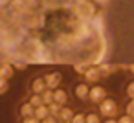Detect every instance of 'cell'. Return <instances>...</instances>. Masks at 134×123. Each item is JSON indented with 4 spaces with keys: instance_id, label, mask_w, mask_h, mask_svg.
Returning a JSON list of instances; mask_svg holds the SVG:
<instances>
[{
    "instance_id": "obj_1",
    "label": "cell",
    "mask_w": 134,
    "mask_h": 123,
    "mask_svg": "<svg viewBox=\"0 0 134 123\" xmlns=\"http://www.w3.org/2000/svg\"><path fill=\"white\" fill-rule=\"evenodd\" d=\"M20 46V35L11 28H0V52L9 55L15 53Z\"/></svg>"
},
{
    "instance_id": "obj_2",
    "label": "cell",
    "mask_w": 134,
    "mask_h": 123,
    "mask_svg": "<svg viewBox=\"0 0 134 123\" xmlns=\"http://www.w3.org/2000/svg\"><path fill=\"white\" fill-rule=\"evenodd\" d=\"M74 13L77 15V19L81 20H92L97 13H96V8L90 0H77L75 6H74Z\"/></svg>"
},
{
    "instance_id": "obj_3",
    "label": "cell",
    "mask_w": 134,
    "mask_h": 123,
    "mask_svg": "<svg viewBox=\"0 0 134 123\" xmlns=\"http://www.w3.org/2000/svg\"><path fill=\"white\" fill-rule=\"evenodd\" d=\"M99 112H101V116H105V118H114L116 114H118V103L114 101V99H103L101 103H99Z\"/></svg>"
},
{
    "instance_id": "obj_4",
    "label": "cell",
    "mask_w": 134,
    "mask_h": 123,
    "mask_svg": "<svg viewBox=\"0 0 134 123\" xmlns=\"http://www.w3.org/2000/svg\"><path fill=\"white\" fill-rule=\"evenodd\" d=\"M61 81H63V75H61L59 72H52V74L44 75V83H46V88H50V90H55V88H59Z\"/></svg>"
},
{
    "instance_id": "obj_5",
    "label": "cell",
    "mask_w": 134,
    "mask_h": 123,
    "mask_svg": "<svg viewBox=\"0 0 134 123\" xmlns=\"http://www.w3.org/2000/svg\"><path fill=\"white\" fill-rule=\"evenodd\" d=\"M88 97H90V101H92V103H101L103 99H107V90H105L103 86L96 85L94 88H90Z\"/></svg>"
},
{
    "instance_id": "obj_6",
    "label": "cell",
    "mask_w": 134,
    "mask_h": 123,
    "mask_svg": "<svg viewBox=\"0 0 134 123\" xmlns=\"http://www.w3.org/2000/svg\"><path fill=\"white\" fill-rule=\"evenodd\" d=\"M83 75H85V79H86L88 83H97V81L101 79V74H99V68H97V66H90Z\"/></svg>"
},
{
    "instance_id": "obj_7",
    "label": "cell",
    "mask_w": 134,
    "mask_h": 123,
    "mask_svg": "<svg viewBox=\"0 0 134 123\" xmlns=\"http://www.w3.org/2000/svg\"><path fill=\"white\" fill-rule=\"evenodd\" d=\"M68 101V96H66V92L63 90V88H55L53 90V103H57V105H64Z\"/></svg>"
},
{
    "instance_id": "obj_8",
    "label": "cell",
    "mask_w": 134,
    "mask_h": 123,
    "mask_svg": "<svg viewBox=\"0 0 134 123\" xmlns=\"http://www.w3.org/2000/svg\"><path fill=\"white\" fill-rule=\"evenodd\" d=\"M31 90H33L35 94H42V92L46 90V83H44V77H37V79L33 81V85H31Z\"/></svg>"
},
{
    "instance_id": "obj_9",
    "label": "cell",
    "mask_w": 134,
    "mask_h": 123,
    "mask_svg": "<svg viewBox=\"0 0 134 123\" xmlns=\"http://www.w3.org/2000/svg\"><path fill=\"white\" fill-rule=\"evenodd\" d=\"M88 92H90V88H88V85H85V83H81V85L75 86V96H77L79 99H86V97H88Z\"/></svg>"
},
{
    "instance_id": "obj_10",
    "label": "cell",
    "mask_w": 134,
    "mask_h": 123,
    "mask_svg": "<svg viewBox=\"0 0 134 123\" xmlns=\"http://www.w3.org/2000/svg\"><path fill=\"white\" fill-rule=\"evenodd\" d=\"M33 116H35L39 121H42L44 118H48V116H50V112H48V107H46V105L35 107V112H33Z\"/></svg>"
},
{
    "instance_id": "obj_11",
    "label": "cell",
    "mask_w": 134,
    "mask_h": 123,
    "mask_svg": "<svg viewBox=\"0 0 134 123\" xmlns=\"http://www.w3.org/2000/svg\"><path fill=\"white\" fill-rule=\"evenodd\" d=\"M33 112H35V107H31L30 103H24V105L20 107V116H22V118H31Z\"/></svg>"
},
{
    "instance_id": "obj_12",
    "label": "cell",
    "mask_w": 134,
    "mask_h": 123,
    "mask_svg": "<svg viewBox=\"0 0 134 123\" xmlns=\"http://www.w3.org/2000/svg\"><path fill=\"white\" fill-rule=\"evenodd\" d=\"M11 75H13V68L8 63H4L2 66H0V77H2V79H9Z\"/></svg>"
},
{
    "instance_id": "obj_13",
    "label": "cell",
    "mask_w": 134,
    "mask_h": 123,
    "mask_svg": "<svg viewBox=\"0 0 134 123\" xmlns=\"http://www.w3.org/2000/svg\"><path fill=\"white\" fill-rule=\"evenodd\" d=\"M61 121H70L72 118H74V112L70 110V108H61V112H59V116H57Z\"/></svg>"
},
{
    "instance_id": "obj_14",
    "label": "cell",
    "mask_w": 134,
    "mask_h": 123,
    "mask_svg": "<svg viewBox=\"0 0 134 123\" xmlns=\"http://www.w3.org/2000/svg\"><path fill=\"white\" fill-rule=\"evenodd\" d=\"M42 103L44 105H50V103H53V90H50V88H46L42 94Z\"/></svg>"
},
{
    "instance_id": "obj_15",
    "label": "cell",
    "mask_w": 134,
    "mask_h": 123,
    "mask_svg": "<svg viewBox=\"0 0 134 123\" xmlns=\"http://www.w3.org/2000/svg\"><path fill=\"white\" fill-rule=\"evenodd\" d=\"M97 68H99V74H101V77H107L108 74H112V72L116 70V66H108V64H99Z\"/></svg>"
},
{
    "instance_id": "obj_16",
    "label": "cell",
    "mask_w": 134,
    "mask_h": 123,
    "mask_svg": "<svg viewBox=\"0 0 134 123\" xmlns=\"http://www.w3.org/2000/svg\"><path fill=\"white\" fill-rule=\"evenodd\" d=\"M28 103H30L31 107H41V105H44V103H42V96H41V94H33V96L30 97V101H28Z\"/></svg>"
},
{
    "instance_id": "obj_17",
    "label": "cell",
    "mask_w": 134,
    "mask_h": 123,
    "mask_svg": "<svg viewBox=\"0 0 134 123\" xmlns=\"http://www.w3.org/2000/svg\"><path fill=\"white\" fill-rule=\"evenodd\" d=\"M46 107H48L50 116H53V118L59 116V112H61V105H57V103H50V105H46Z\"/></svg>"
},
{
    "instance_id": "obj_18",
    "label": "cell",
    "mask_w": 134,
    "mask_h": 123,
    "mask_svg": "<svg viewBox=\"0 0 134 123\" xmlns=\"http://www.w3.org/2000/svg\"><path fill=\"white\" fill-rule=\"evenodd\" d=\"M85 123H99V116L97 114H88L85 118Z\"/></svg>"
},
{
    "instance_id": "obj_19",
    "label": "cell",
    "mask_w": 134,
    "mask_h": 123,
    "mask_svg": "<svg viewBox=\"0 0 134 123\" xmlns=\"http://www.w3.org/2000/svg\"><path fill=\"white\" fill-rule=\"evenodd\" d=\"M85 118L86 116H83V114H74V118L70 119V123H85Z\"/></svg>"
},
{
    "instance_id": "obj_20",
    "label": "cell",
    "mask_w": 134,
    "mask_h": 123,
    "mask_svg": "<svg viewBox=\"0 0 134 123\" xmlns=\"http://www.w3.org/2000/svg\"><path fill=\"white\" fill-rule=\"evenodd\" d=\"M127 96H129L130 99H134V81L129 83V86H127Z\"/></svg>"
},
{
    "instance_id": "obj_21",
    "label": "cell",
    "mask_w": 134,
    "mask_h": 123,
    "mask_svg": "<svg viewBox=\"0 0 134 123\" xmlns=\"http://www.w3.org/2000/svg\"><path fill=\"white\" fill-rule=\"evenodd\" d=\"M118 123H134V119H132L129 114H125V116H121V118L118 119Z\"/></svg>"
},
{
    "instance_id": "obj_22",
    "label": "cell",
    "mask_w": 134,
    "mask_h": 123,
    "mask_svg": "<svg viewBox=\"0 0 134 123\" xmlns=\"http://www.w3.org/2000/svg\"><path fill=\"white\" fill-rule=\"evenodd\" d=\"M22 123H41V121H39L35 116H31V118H24V121H22Z\"/></svg>"
},
{
    "instance_id": "obj_23",
    "label": "cell",
    "mask_w": 134,
    "mask_h": 123,
    "mask_svg": "<svg viewBox=\"0 0 134 123\" xmlns=\"http://www.w3.org/2000/svg\"><path fill=\"white\" fill-rule=\"evenodd\" d=\"M41 123H57V119H55L53 116H48V118H44Z\"/></svg>"
},
{
    "instance_id": "obj_24",
    "label": "cell",
    "mask_w": 134,
    "mask_h": 123,
    "mask_svg": "<svg viewBox=\"0 0 134 123\" xmlns=\"http://www.w3.org/2000/svg\"><path fill=\"white\" fill-rule=\"evenodd\" d=\"M105 123H118V119H114V118H108Z\"/></svg>"
},
{
    "instance_id": "obj_25",
    "label": "cell",
    "mask_w": 134,
    "mask_h": 123,
    "mask_svg": "<svg viewBox=\"0 0 134 123\" xmlns=\"http://www.w3.org/2000/svg\"><path fill=\"white\" fill-rule=\"evenodd\" d=\"M127 70H130V72L134 74V64H129V66H127Z\"/></svg>"
},
{
    "instance_id": "obj_26",
    "label": "cell",
    "mask_w": 134,
    "mask_h": 123,
    "mask_svg": "<svg viewBox=\"0 0 134 123\" xmlns=\"http://www.w3.org/2000/svg\"><path fill=\"white\" fill-rule=\"evenodd\" d=\"M94 2H97V4H105V2H108V0H94Z\"/></svg>"
},
{
    "instance_id": "obj_27",
    "label": "cell",
    "mask_w": 134,
    "mask_h": 123,
    "mask_svg": "<svg viewBox=\"0 0 134 123\" xmlns=\"http://www.w3.org/2000/svg\"><path fill=\"white\" fill-rule=\"evenodd\" d=\"M129 116H130V118H132V119H134V110H132V112H130V114H129Z\"/></svg>"
},
{
    "instance_id": "obj_28",
    "label": "cell",
    "mask_w": 134,
    "mask_h": 123,
    "mask_svg": "<svg viewBox=\"0 0 134 123\" xmlns=\"http://www.w3.org/2000/svg\"><path fill=\"white\" fill-rule=\"evenodd\" d=\"M61 123H70V121H61Z\"/></svg>"
},
{
    "instance_id": "obj_29",
    "label": "cell",
    "mask_w": 134,
    "mask_h": 123,
    "mask_svg": "<svg viewBox=\"0 0 134 123\" xmlns=\"http://www.w3.org/2000/svg\"><path fill=\"white\" fill-rule=\"evenodd\" d=\"M0 2H2V0H0Z\"/></svg>"
}]
</instances>
